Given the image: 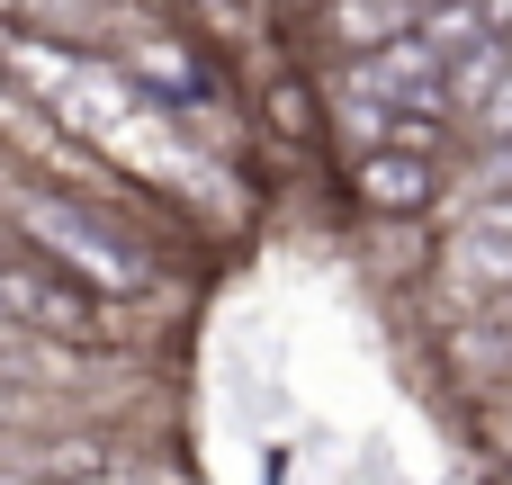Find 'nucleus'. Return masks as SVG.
Listing matches in <instances>:
<instances>
[{"label":"nucleus","instance_id":"obj_1","mask_svg":"<svg viewBox=\"0 0 512 485\" xmlns=\"http://www.w3.org/2000/svg\"><path fill=\"white\" fill-rule=\"evenodd\" d=\"M9 216H18V252H36V261H54L63 279H81L90 297H144L153 288V261L135 252V234L126 225H108L81 189H54V180H18L9 189Z\"/></svg>","mask_w":512,"mask_h":485},{"label":"nucleus","instance_id":"obj_9","mask_svg":"<svg viewBox=\"0 0 512 485\" xmlns=\"http://www.w3.org/2000/svg\"><path fill=\"white\" fill-rule=\"evenodd\" d=\"M414 9H441V0H414Z\"/></svg>","mask_w":512,"mask_h":485},{"label":"nucleus","instance_id":"obj_4","mask_svg":"<svg viewBox=\"0 0 512 485\" xmlns=\"http://www.w3.org/2000/svg\"><path fill=\"white\" fill-rule=\"evenodd\" d=\"M315 18H324L333 63H360V54H378V45H396L414 27V0H324Z\"/></svg>","mask_w":512,"mask_h":485},{"label":"nucleus","instance_id":"obj_11","mask_svg":"<svg viewBox=\"0 0 512 485\" xmlns=\"http://www.w3.org/2000/svg\"><path fill=\"white\" fill-rule=\"evenodd\" d=\"M504 45H512V36H504Z\"/></svg>","mask_w":512,"mask_h":485},{"label":"nucleus","instance_id":"obj_8","mask_svg":"<svg viewBox=\"0 0 512 485\" xmlns=\"http://www.w3.org/2000/svg\"><path fill=\"white\" fill-rule=\"evenodd\" d=\"M0 485H36V477H9V468H0Z\"/></svg>","mask_w":512,"mask_h":485},{"label":"nucleus","instance_id":"obj_10","mask_svg":"<svg viewBox=\"0 0 512 485\" xmlns=\"http://www.w3.org/2000/svg\"><path fill=\"white\" fill-rule=\"evenodd\" d=\"M315 9H324V0H315Z\"/></svg>","mask_w":512,"mask_h":485},{"label":"nucleus","instance_id":"obj_7","mask_svg":"<svg viewBox=\"0 0 512 485\" xmlns=\"http://www.w3.org/2000/svg\"><path fill=\"white\" fill-rule=\"evenodd\" d=\"M108 485H189L180 468H108Z\"/></svg>","mask_w":512,"mask_h":485},{"label":"nucleus","instance_id":"obj_5","mask_svg":"<svg viewBox=\"0 0 512 485\" xmlns=\"http://www.w3.org/2000/svg\"><path fill=\"white\" fill-rule=\"evenodd\" d=\"M261 108H270V135H279V144H315V126H324V99H315V81H297V72H279V81L261 90Z\"/></svg>","mask_w":512,"mask_h":485},{"label":"nucleus","instance_id":"obj_2","mask_svg":"<svg viewBox=\"0 0 512 485\" xmlns=\"http://www.w3.org/2000/svg\"><path fill=\"white\" fill-rule=\"evenodd\" d=\"M0 315L18 333H36V342H63V351H99L108 342V297H90L81 279H63L36 252H0Z\"/></svg>","mask_w":512,"mask_h":485},{"label":"nucleus","instance_id":"obj_3","mask_svg":"<svg viewBox=\"0 0 512 485\" xmlns=\"http://www.w3.org/2000/svg\"><path fill=\"white\" fill-rule=\"evenodd\" d=\"M351 198H360V216H378V225H414V216H432V207L450 198V162L369 144V153H351Z\"/></svg>","mask_w":512,"mask_h":485},{"label":"nucleus","instance_id":"obj_6","mask_svg":"<svg viewBox=\"0 0 512 485\" xmlns=\"http://www.w3.org/2000/svg\"><path fill=\"white\" fill-rule=\"evenodd\" d=\"M414 36L432 45V63H450L486 36V18H477V0H441V9H414Z\"/></svg>","mask_w":512,"mask_h":485}]
</instances>
